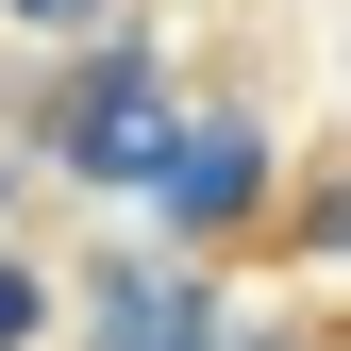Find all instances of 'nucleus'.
Returning <instances> with one entry per match:
<instances>
[{"label": "nucleus", "instance_id": "f257e3e1", "mask_svg": "<svg viewBox=\"0 0 351 351\" xmlns=\"http://www.w3.org/2000/svg\"><path fill=\"white\" fill-rule=\"evenodd\" d=\"M134 184L167 201V234H234V217L268 201V134H251V117H167V151Z\"/></svg>", "mask_w": 351, "mask_h": 351}, {"label": "nucleus", "instance_id": "f03ea898", "mask_svg": "<svg viewBox=\"0 0 351 351\" xmlns=\"http://www.w3.org/2000/svg\"><path fill=\"white\" fill-rule=\"evenodd\" d=\"M151 151H167V84L134 51H101V67L67 84V167H84V184H134Z\"/></svg>", "mask_w": 351, "mask_h": 351}, {"label": "nucleus", "instance_id": "7ed1b4c3", "mask_svg": "<svg viewBox=\"0 0 351 351\" xmlns=\"http://www.w3.org/2000/svg\"><path fill=\"white\" fill-rule=\"evenodd\" d=\"M217 318H201V285L184 268H117L101 285V351H201Z\"/></svg>", "mask_w": 351, "mask_h": 351}, {"label": "nucleus", "instance_id": "20e7f679", "mask_svg": "<svg viewBox=\"0 0 351 351\" xmlns=\"http://www.w3.org/2000/svg\"><path fill=\"white\" fill-rule=\"evenodd\" d=\"M34 318H51V285H34V268H17V251H0V351H17Z\"/></svg>", "mask_w": 351, "mask_h": 351}, {"label": "nucleus", "instance_id": "39448f33", "mask_svg": "<svg viewBox=\"0 0 351 351\" xmlns=\"http://www.w3.org/2000/svg\"><path fill=\"white\" fill-rule=\"evenodd\" d=\"M17 17H51V34H67V17H84V0H17Z\"/></svg>", "mask_w": 351, "mask_h": 351}, {"label": "nucleus", "instance_id": "423d86ee", "mask_svg": "<svg viewBox=\"0 0 351 351\" xmlns=\"http://www.w3.org/2000/svg\"><path fill=\"white\" fill-rule=\"evenodd\" d=\"M217 351H301V335H217Z\"/></svg>", "mask_w": 351, "mask_h": 351}]
</instances>
